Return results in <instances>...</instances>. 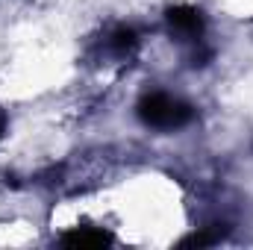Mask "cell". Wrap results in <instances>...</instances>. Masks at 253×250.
<instances>
[{"mask_svg":"<svg viewBox=\"0 0 253 250\" xmlns=\"http://www.w3.org/2000/svg\"><path fill=\"white\" fill-rule=\"evenodd\" d=\"M191 106L171 97V94H162V91H153V94H144L141 103H138V118L147 126H156V129H180L191 121Z\"/></svg>","mask_w":253,"mask_h":250,"instance_id":"obj_1","label":"cell"},{"mask_svg":"<svg viewBox=\"0 0 253 250\" xmlns=\"http://www.w3.org/2000/svg\"><path fill=\"white\" fill-rule=\"evenodd\" d=\"M165 18H168V27L183 39H200V33H203V18L191 6H174V9H168Z\"/></svg>","mask_w":253,"mask_h":250,"instance_id":"obj_2","label":"cell"},{"mask_svg":"<svg viewBox=\"0 0 253 250\" xmlns=\"http://www.w3.org/2000/svg\"><path fill=\"white\" fill-rule=\"evenodd\" d=\"M65 245H71V248H103V245H109L112 239H109V233H103V230H71V233H65L62 236Z\"/></svg>","mask_w":253,"mask_h":250,"instance_id":"obj_3","label":"cell"},{"mask_svg":"<svg viewBox=\"0 0 253 250\" xmlns=\"http://www.w3.org/2000/svg\"><path fill=\"white\" fill-rule=\"evenodd\" d=\"M135 30L132 27H121V30H115L112 33V47L118 50V53H126V50H132L135 47Z\"/></svg>","mask_w":253,"mask_h":250,"instance_id":"obj_4","label":"cell"},{"mask_svg":"<svg viewBox=\"0 0 253 250\" xmlns=\"http://www.w3.org/2000/svg\"><path fill=\"white\" fill-rule=\"evenodd\" d=\"M3 132H6V115H3V109H0V138H3Z\"/></svg>","mask_w":253,"mask_h":250,"instance_id":"obj_5","label":"cell"}]
</instances>
